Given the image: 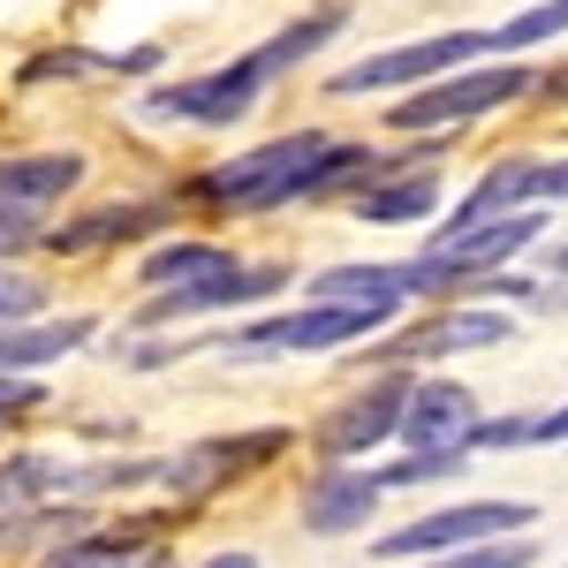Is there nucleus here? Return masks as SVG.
<instances>
[{"instance_id": "nucleus-1", "label": "nucleus", "mask_w": 568, "mask_h": 568, "mask_svg": "<svg viewBox=\"0 0 568 568\" xmlns=\"http://www.w3.org/2000/svg\"><path fill=\"white\" fill-rule=\"evenodd\" d=\"M318 160H326V136L288 130V136H273V144H258V152H243V160H220L197 190L213 205H227V213H273V205H296L311 190Z\"/></svg>"}, {"instance_id": "nucleus-2", "label": "nucleus", "mask_w": 568, "mask_h": 568, "mask_svg": "<svg viewBox=\"0 0 568 568\" xmlns=\"http://www.w3.org/2000/svg\"><path fill=\"white\" fill-rule=\"evenodd\" d=\"M538 84L524 61H485V69H470V77H433V84H417V99H394L387 122L402 136L417 130H455V122H478V114H493V106H508V99H524V91Z\"/></svg>"}, {"instance_id": "nucleus-3", "label": "nucleus", "mask_w": 568, "mask_h": 568, "mask_svg": "<svg viewBox=\"0 0 568 568\" xmlns=\"http://www.w3.org/2000/svg\"><path fill=\"white\" fill-rule=\"evenodd\" d=\"M372 326H387V311L311 296L304 311H288V318H265V326H243V334H220V342H227L235 356H311V349H342V342H364Z\"/></svg>"}, {"instance_id": "nucleus-4", "label": "nucleus", "mask_w": 568, "mask_h": 568, "mask_svg": "<svg viewBox=\"0 0 568 568\" xmlns=\"http://www.w3.org/2000/svg\"><path fill=\"white\" fill-rule=\"evenodd\" d=\"M538 508L524 500H463V508H433L417 524H402L379 538V561H425V554H447V546H485V538H508V530H530Z\"/></svg>"}, {"instance_id": "nucleus-5", "label": "nucleus", "mask_w": 568, "mask_h": 568, "mask_svg": "<svg viewBox=\"0 0 568 568\" xmlns=\"http://www.w3.org/2000/svg\"><path fill=\"white\" fill-rule=\"evenodd\" d=\"M281 447H288V433H281V425H258V433H227V439H197V447L168 455V463L152 470V485H168L175 500H205V493H220V485L251 478L258 463H273Z\"/></svg>"}, {"instance_id": "nucleus-6", "label": "nucleus", "mask_w": 568, "mask_h": 568, "mask_svg": "<svg viewBox=\"0 0 568 568\" xmlns=\"http://www.w3.org/2000/svg\"><path fill=\"white\" fill-rule=\"evenodd\" d=\"M265 84H273V77H265V61H258V53H243V61H227V69H213V77H190V84L152 91L144 106H152V114H168V122L227 130V122H243V114L258 106Z\"/></svg>"}, {"instance_id": "nucleus-7", "label": "nucleus", "mask_w": 568, "mask_h": 568, "mask_svg": "<svg viewBox=\"0 0 568 568\" xmlns=\"http://www.w3.org/2000/svg\"><path fill=\"white\" fill-rule=\"evenodd\" d=\"M500 342H516V318H500V311L485 304H447L439 318H417V326H402L394 342L372 349V364H433V356H463V349H500Z\"/></svg>"}, {"instance_id": "nucleus-8", "label": "nucleus", "mask_w": 568, "mask_h": 568, "mask_svg": "<svg viewBox=\"0 0 568 568\" xmlns=\"http://www.w3.org/2000/svg\"><path fill=\"white\" fill-rule=\"evenodd\" d=\"M455 61H485V31H439V39H417V45H394V53H372L334 77V91H394V84H433L447 77Z\"/></svg>"}, {"instance_id": "nucleus-9", "label": "nucleus", "mask_w": 568, "mask_h": 568, "mask_svg": "<svg viewBox=\"0 0 568 568\" xmlns=\"http://www.w3.org/2000/svg\"><path fill=\"white\" fill-rule=\"evenodd\" d=\"M478 394L455 387V379H417L409 387V409H402V439L417 455H470L478 439Z\"/></svg>"}, {"instance_id": "nucleus-10", "label": "nucleus", "mask_w": 568, "mask_h": 568, "mask_svg": "<svg viewBox=\"0 0 568 568\" xmlns=\"http://www.w3.org/2000/svg\"><path fill=\"white\" fill-rule=\"evenodd\" d=\"M409 372H387L379 387H364V394H349L326 425H318V455L326 463H349V455H364V447H379L387 433H402V409H409Z\"/></svg>"}, {"instance_id": "nucleus-11", "label": "nucleus", "mask_w": 568, "mask_h": 568, "mask_svg": "<svg viewBox=\"0 0 568 568\" xmlns=\"http://www.w3.org/2000/svg\"><path fill=\"white\" fill-rule=\"evenodd\" d=\"M281 288H288V273H281V265H227V273L182 281V288H152L144 318H205V311L265 304V296H281Z\"/></svg>"}, {"instance_id": "nucleus-12", "label": "nucleus", "mask_w": 568, "mask_h": 568, "mask_svg": "<svg viewBox=\"0 0 568 568\" xmlns=\"http://www.w3.org/2000/svg\"><path fill=\"white\" fill-rule=\"evenodd\" d=\"M372 508H379V478H372V470L326 463V470L304 485V530H318V538H342V530L372 524Z\"/></svg>"}, {"instance_id": "nucleus-13", "label": "nucleus", "mask_w": 568, "mask_h": 568, "mask_svg": "<svg viewBox=\"0 0 568 568\" xmlns=\"http://www.w3.org/2000/svg\"><path fill=\"white\" fill-rule=\"evenodd\" d=\"M84 182L77 152H31V160H0V205L8 213H45Z\"/></svg>"}, {"instance_id": "nucleus-14", "label": "nucleus", "mask_w": 568, "mask_h": 568, "mask_svg": "<svg viewBox=\"0 0 568 568\" xmlns=\"http://www.w3.org/2000/svg\"><path fill=\"white\" fill-rule=\"evenodd\" d=\"M349 205H356V220H372V227H409V220H433L439 175L433 168H394V175L364 182Z\"/></svg>"}, {"instance_id": "nucleus-15", "label": "nucleus", "mask_w": 568, "mask_h": 568, "mask_svg": "<svg viewBox=\"0 0 568 568\" xmlns=\"http://www.w3.org/2000/svg\"><path fill=\"white\" fill-rule=\"evenodd\" d=\"M61 463H45V455H16V463H0V538H23V530L39 524V508L61 493Z\"/></svg>"}, {"instance_id": "nucleus-16", "label": "nucleus", "mask_w": 568, "mask_h": 568, "mask_svg": "<svg viewBox=\"0 0 568 568\" xmlns=\"http://www.w3.org/2000/svg\"><path fill=\"white\" fill-rule=\"evenodd\" d=\"M160 220H168L160 205H99V213L53 227L45 243H53V251H106V243H136V235H152Z\"/></svg>"}, {"instance_id": "nucleus-17", "label": "nucleus", "mask_w": 568, "mask_h": 568, "mask_svg": "<svg viewBox=\"0 0 568 568\" xmlns=\"http://www.w3.org/2000/svg\"><path fill=\"white\" fill-rule=\"evenodd\" d=\"M530 182H538V160H524V152H516V160H500V168H493V175L455 205V220H439V235H447V227H478V220H493V213H516V205H538V197H530Z\"/></svg>"}, {"instance_id": "nucleus-18", "label": "nucleus", "mask_w": 568, "mask_h": 568, "mask_svg": "<svg viewBox=\"0 0 568 568\" xmlns=\"http://www.w3.org/2000/svg\"><path fill=\"white\" fill-rule=\"evenodd\" d=\"M45 568H168V554H160V546H144L136 530H91V538L53 546Z\"/></svg>"}, {"instance_id": "nucleus-19", "label": "nucleus", "mask_w": 568, "mask_h": 568, "mask_svg": "<svg viewBox=\"0 0 568 568\" xmlns=\"http://www.w3.org/2000/svg\"><path fill=\"white\" fill-rule=\"evenodd\" d=\"M311 296H334V304H372V311H387L409 296V281H402V265H334V273H318L311 281Z\"/></svg>"}, {"instance_id": "nucleus-20", "label": "nucleus", "mask_w": 568, "mask_h": 568, "mask_svg": "<svg viewBox=\"0 0 568 568\" xmlns=\"http://www.w3.org/2000/svg\"><path fill=\"white\" fill-rule=\"evenodd\" d=\"M227 265H243V258L220 251V243H160L152 258L136 265V281L144 288H182V281H205V273H227Z\"/></svg>"}, {"instance_id": "nucleus-21", "label": "nucleus", "mask_w": 568, "mask_h": 568, "mask_svg": "<svg viewBox=\"0 0 568 568\" xmlns=\"http://www.w3.org/2000/svg\"><path fill=\"white\" fill-rule=\"evenodd\" d=\"M500 455V447H568V402L561 409H538V417H485L470 455Z\"/></svg>"}, {"instance_id": "nucleus-22", "label": "nucleus", "mask_w": 568, "mask_h": 568, "mask_svg": "<svg viewBox=\"0 0 568 568\" xmlns=\"http://www.w3.org/2000/svg\"><path fill=\"white\" fill-rule=\"evenodd\" d=\"M342 31V8H318V16H304V23H288L273 45H258V61H265V77H281V69H296L304 53H318V45Z\"/></svg>"}, {"instance_id": "nucleus-23", "label": "nucleus", "mask_w": 568, "mask_h": 568, "mask_svg": "<svg viewBox=\"0 0 568 568\" xmlns=\"http://www.w3.org/2000/svg\"><path fill=\"white\" fill-rule=\"evenodd\" d=\"M530 561H538V546H530L524 530L485 538V546H447V554H425V568H530Z\"/></svg>"}, {"instance_id": "nucleus-24", "label": "nucleus", "mask_w": 568, "mask_h": 568, "mask_svg": "<svg viewBox=\"0 0 568 568\" xmlns=\"http://www.w3.org/2000/svg\"><path fill=\"white\" fill-rule=\"evenodd\" d=\"M45 304V288L31 273H16V265H0V326H16V318H31Z\"/></svg>"}, {"instance_id": "nucleus-25", "label": "nucleus", "mask_w": 568, "mask_h": 568, "mask_svg": "<svg viewBox=\"0 0 568 568\" xmlns=\"http://www.w3.org/2000/svg\"><path fill=\"white\" fill-rule=\"evenodd\" d=\"M45 213H8L0 205V258H16V251H31V243H45Z\"/></svg>"}, {"instance_id": "nucleus-26", "label": "nucleus", "mask_w": 568, "mask_h": 568, "mask_svg": "<svg viewBox=\"0 0 568 568\" xmlns=\"http://www.w3.org/2000/svg\"><path fill=\"white\" fill-rule=\"evenodd\" d=\"M31 402H45V394L31 387V379H16V372H0V425H8V417H23Z\"/></svg>"}, {"instance_id": "nucleus-27", "label": "nucleus", "mask_w": 568, "mask_h": 568, "mask_svg": "<svg viewBox=\"0 0 568 568\" xmlns=\"http://www.w3.org/2000/svg\"><path fill=\"white\" fill-rule=\"evenodd\" d=\"M530 197H546V205H568V160H538V182H530Z\"/></svg>"}, {"instance_id": "nucleus-28", "label": "nucleus", "mask_w": 568, "mask_h": 568, "mask_svg": "<svg viewBox=\"0 0 568 568\" xmlns=\"http://www.w3.org/2000/svg\"><path fill=\"white\" fill-rule=\"evenodd\" d=\"M546 281H561V288L538 296V304H568V243H561V251H546Z\"/></svg>"}, {"instance_id": "nucleus-29", "label": "nucleus", "mask_w": 568, "mask_h": 568, "mask_svg": "<svg viewBox=\"0 0 568 568\" xmlns=\"http://www.w3.org/2000/svg\"><path fill=\"white\" fill-rule=\"evenodd\" d=\"M205 568H258V554H213Z\"/></svg>"}]
</instances>
